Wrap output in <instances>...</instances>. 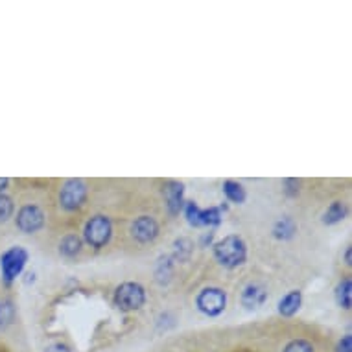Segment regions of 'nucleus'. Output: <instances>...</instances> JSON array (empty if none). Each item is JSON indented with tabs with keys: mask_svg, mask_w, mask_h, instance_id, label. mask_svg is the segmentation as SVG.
<instances>
[{
	"mask_svg": "<svg viewBox=\"0 0 352 352\" xmlns=\"http://www.w3.org/2000/svg\"><path fill=\"white\" fill-rule=\"evenodd\" d=\"M221 190H223V196L227 197V201L234 203V205H242L248 199V190H245V186L242 183H238L234 179H227L221 186Z\"/></svg>",
	"mask_w": 352,
	"mask_h": 352,
	"instance_id": "obj_17",
	"label": "nucleus"
},
{
	"mask_svg": "<svg viewBox=\"0 0 352 352\" xmlns=\"http://www.w3.org/2000/svg\"><path fill=\"white\" fill-rule=\"evenodd\" d=\"M334 352H352V338L351 334H345L338 341V345H336Z\"/></svg>",
	"mask_w": 352,
	"mask_h": 352,
	"instance_id": "obj_22",
	"label": "nucleus"
},
{
	"mask_svg": "<svg viewBox=\"0 0 352 352\" xmlns=\"http://www.w3.org/2000/svg\"><path fill=\"white\" fill-rule=\"evenodd\" d=\"M91 197V186L85 179H61L54 194V207L59 214L78 216L87 207Z\"/></svg>",
	"mask_w": 352,
	"mask_h": 352,
	"instance_id": "obj_2",
	"label": "nucleus"
},
{
	"mask_svg": "<svg viewBox=\"0 0 352 352\" xmlns=\"http://www.w3.org/2000/svg\"><path fill=\"white\" fill-rule=\"evenodd\" d=\"M30 253L24 245H10L0 254V284L2 288L10 289L13 283L23 275L24 267L28 264Z\"/></svg>",
	"mask_w": 352,
	"mask_h": 352,
	"instance_id": "obj_6",
	"label": "nucleus"
},
{
	"mask_svg": "<svg viewBox=\"0 0 352 352\" xmlns=\"http://www.w3.org/2000/svg\"><path fill=\"white\" fill-rule=\"evenodd\" d=\"M192 254H194V242H192L190 238H177L175 243H173V262H188V260L192 258Z\"/></svg>",
	"mask_w": 352,
	"mask_h": 352,
	"instance_id": "obj_19",
	"label": "nucleus"
},
{
	"mask_svg": "<svg viewBox=\"0 0 352 352\" xmlns=\"http://www.w3.org/2000/svg\"><path fill=\"white\" fill-rule=\"evenodd\" d=\"M300 306H302V292L300 289H289L288 294L280 297V300H278L277 312L278 316L289 319L299 312Z\"/></svg>",
	"mask_w": 352,
	"mask_h": 352,
	"instance_id": "obj_14",
	"label": "nucleus"
},
{
	"mask_svg": "<svg viewBox=\"0 0 352 352\" xmlns=\"http://www.w3.org/2000/svg\"><path fill=\"white\" fill-rule=\"evenodd\" d=\"M194 305L205 318H219L227 310V292L219 286H205L194 297Z\"/></svg>",
	"mask_w": 352,
	"mask_h": 352,
	"instance_id": "obj_8",
	"label": "nucleus"
},
{
	"mask_svg": "<svg viewBox=\"0 0 352 352\" xmlns=\"http://www.w3.org/2000/svg\"><path fill=\"white\" fill-rule=\"evenodd\" d=\"M343 266L346 267V273L351 272V266H352V248L351 245H345V251H343Z\"/></svg>",
	"mask_w": 352,
	"mask_h": 352,
	"instance_id": "obj_24",
	"label": "nucleus"
},
{
	"mask_svg": "<svg viewBox=\"0 0 352 352\" xmlns=\"http://www.w3.org/2000/svg\"><path fill=\"white\" fill-rule=\"evenodd\" d=\"M146 300H148L146 288L140 283H133V280L122 283L113 294V302L124 314L139 312L140 308L146 305Z\"/></svg>",
	"mask_w": 352,
	"mask_h": 352,
	"instance_id": "obj_7",
	"label": "nucleus"
},
{
	"mask_svg": "<svg viewBox=\"0 0 352 352\" xmlns=\"http://www.w3.org/2000/svg\"><path fill=\"white\" fill-rule=\"evenodd\" d=\"M15 208V216H13V227L19 234L23 236H37L43 232L48 226V208L45 205V199L35 196L32 192L21 196Z\"/></svg>",
	"mask_w": 352,
	"mask_h": 352,
	"instance_id": "obj_1",
	"label": "nucleus"
},
{
	"mask_svg": "<svg viewBox=\"0 0 352 352\" xmlns=\"http://www.w3.org/2000/svg\"><path fill=\"white\" fill-rule=\"evenodd\" d=\"M334 299L336 305L340 306L341 310H351L352 306V278L351 273H345L341 275V278L338 280L334 288Z\"/></svg>",
	"mask_w": 352,
	"mask_h": 352,
	"instance_id": "obj_15",
	"label": "nucleus"
},
{
	"mask_svg": "<svg viewBox=\"0 0 352 352\" xmlns=\"http://www.w3.org/2000/svg\"><path fill=\"white\" fill-rule=\"evenodd\" d=\"M280 352H318L316 351V345H314L312 340H308V338H294V340H289L286 345L283 346V351Z\"/></svg>",
	"mask_w": 352,
	"mask_h": 352,
	"instance_id": "obj_21",
	"label": "nucleus"
},
{
	"mask_svg": "<svg viewBox=\"0 0 352 352\" xmlns=\"http://www.w3.org/2000/svg\"><path fill=\"white\" fill-rule=\"evenodd\" d=\"M346 216H349V205L343 199H334L332 203H329V207L324 208L323 223L329 227L338 226Z\"/></svg>",
	"mask_w": 352,
	"mask_h": 352,
	"instance_id": "obj_16",
	"label": "nucleus"
},
{
	"mask_svg": "<svg viewBox=\"0 0 352 352\" xmlns=\"http://www.w3.org/2000/svg\"><path fill=\"white\" fill-rule=\"evenodd\" d=\"M185 188L179 181H166L162 186V197H164V207L170 216H177L183 210L185 199H183Z\"/></svg>",
	"mask_w": 352,
	"mask_h": 352,
	"instance_id": "obj_9",
	"label": "nucleus"
},
{
	"mask_svg": "<svg viewBox=\"0 0 352 352\" xmlns=\"http://www.w3.org/2000/svg\"><path fill=\"white\" fill-rule=\"evenodd\" d=\"M248 243L238 232H231L212 245V258L223 270H238L248 262Z\"/></svg>",
	"mask_w": 352,
	"mask_h": 352,
	"instance_id": "obj_4",
	"label": "nucleus"
},
{
	"mask_svg": "<svg viewBox=\"0 0 352 352\" xmlns=\"http://www.w3.org/2000/svg\"><path fill=\"white\" fill-rule=\"evenodd\" d=\"M45 352H72V351H70L69 345H65V343L58 341V343H52V345H48L47 349H45Z\"/></svg>",
	"mask_w": 352,
	"mask_h": 352,
	"instance_id": "obj_23",
	"label": "nucleus"
},
{
	"mask_svg": "<svg viewBox=\"0 0 352 352\" xmlns=\"http://www.w3.org/2000/svg\"><path fill=\"white\" fill-rule=\"evenodd\" d=\"M17 323V305L10 294H0V334H6Z\"/></svg>",
	"mask_w": 352,
	"mask_h": 352,
	"instance_id": "obj_13",
	"label": "nucleus"
},
{
	"mask_svg": "<svg viewBox=\"0 0 352 352\" xmlns=\"http://www.w3.org/2000/svg\"><path fill=\"white\" fill-rule=\"evenodd\" d=\"M270 299V292L262 283L254 280V283H249L245 288L242 289L240 294V302L242 306H245L248 310H256L260 306L266 305V300Z\"/></svg>",
	"mask_w": 352,
	"mask_h": 352,
	"instance_id": "obj_11",
	"label": "nucleus"
},
{
	"mask_svg": "<svg viewBox=\"0 0 352 352\" xmlns=\"http://www.w3.org/2000/svg\"><path fill=\"white\" fill-rule=\"evenodd\" d=\"M183 212H185L186 221L190 223L192 227H203V208H199L196 201H185L183 205Z\"/></svg>",
	"mask_w": 352,
	"mask_h": 352,
	"instance_id": "obj_20",
	"label": "nucleus"
},
{
	"mask_svg": "<svg viewBox=\"0 0 352 352\" xmlns=\"http://www.w3.org/2000/svg\"><path fill=\"white\" fill-rule=\"evenodd\" d=\"M161 219L157 218L155 214L142 212L137 214L131 221L127 223L126 229V240L129 242L131 248L137 249H151L155 248L159 238L162 234Z\"/></svg>",
	"mask_w": 352,
	"mask_h": 352,
	"instance_id": "obj_3",
	"label": "nucleus"
},
{
	"mask_svg": "<svg viewBox=\"0 0 352 352\" xmlns=\"http://www.w3.org/2000/svg\"><path fill=\"white\" fill-rule=\"evenodd\" d=\"M10 185H12V179H8V177H0V194H6V192H10Z\"/></svg>",
	"mask_w": 352,
	"mask_h": 352,
	"instance_id": "obj_25",
	"label": "nucleus"
},
{
	"mask_svg": "<svg viewBox=\"0 0 352 352\" xmlns=\"http://www.w3.org/2000/svg\"><path fill=\"white\" fill-rule=\"evenodd\" d=\"M115 238V221L109 214L94 212L85 219L83 231H81V240L85 248L93 251H104L109 248Z\"/></svg>",
	"mask_w": 352,
	"mask_h": 352,
	"instance_id": "obj_5",
	"label": "nucleus"
},
{
	"mask_svg": "<svg viewBox=\"0 0 352 352\" xmlns=\"http://www.w3.org/2000/svg\"><path fill=\"white\" fill-rule=\"evenodd\" d=\"M297 231H299V226L295 221L294 216H278L272 226V236L277 240V242H289L297 236Z\"/></svg>",
	"mask_w": 352,
	"mask_h": 352,
	"instance_id": "obj_12",
	"label": "nucleus"
},
{
	"mask_svg": "<svg viewBox=\"0 0 352 352\" xmlns=\"http://www.w3.org/2000/svg\"><path fill=\"white\" fill-rule=\"evenodd\" d=\"M15 208H17V203H15L13 194H10V192L0 194V227H6L12 223Z\"/></svg>",
	"mask_w": 352,
	"mask_h": 352,
	"instance_id": "obj_18",
	"label": "nucleus"
},
{
	"mask_svg": "<svg viewBox=\"0 0 352 352\" xmlns=\"http://www.w3.org/2000/svg\"><path fill=\"white\" fill-rule=\"evenodd\" d=\"M83 251H85V243H83L81 236L76 231L65 232L63 236L59 238L58 253L61 258L74 262V260H78L83 254Z\"/></svg>",
	"mask_w": 352,
	"mask_h": 352,
	"instance_id": "obj_10",
	"label": "nucleus"
}]
</instances>
